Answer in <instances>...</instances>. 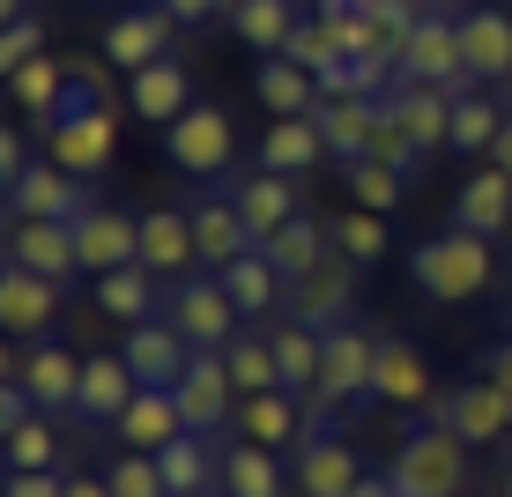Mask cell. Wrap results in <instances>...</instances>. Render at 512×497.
<instances>
[{"mask_svg": "<svg viewBox=\"0 0 512 497\" xmlns=\"http://www.w3.org/2000/svg\"><path fill=\"white\" fill-rule=\"evenodd\" d=\"M231 201H238V216L253 223V238H275L290 216H305V208H297V186L282 179V171H253V179H238Z\"/></svg>", "mask_w": 512, "mask_h": 497, "instance_id": "cell-32", "label": "cell"}, {"mask_svg": "<svg viewBox=\"0 0 512 497\" xmlns=\"http://www.w3.org/2000/svg\"><path fill=\"white\" fill-rule=\"evenodd\" d=\"M372 156H379V164H394V171H409V179H416V164H423V149H416V134H409V127H401V112H394V104H386V112H379V134H372Z\"/></svg>", "mask_w": 512, "mask_h": 497, "instance_id": "cell-47", "label": "cell"}, {"mask_svg": "<svg viewBox=\"0 0 512 497\" xmlns=\"http://www.w3.org/2000/svg\"><path fill=\"white\" fill-rule=\"evenodd\" d=\"M357 260H349V253H327L320 260V268H312V275H297L290 282V319H305V327H342V319H349V305H357Z\"/></svg>", "mask_w": 512, "mask_h": 497, "instance_id": "cell-10", "label": "cell"}, {"mask_svg": "<svg viewBox=\"0 0 512 497\" xmlns=\"http://www.w3.org/2000/svg\"><path fill=\"white\" fill-rule=\"evenodd\" d=\"M453 223L475 230V238H512V179H505L498 164L468 171V186L453 193Z\"/></svg>", "mask_w": 512, "mask_h": 497, "instance_id": "cell-24", "label": "cell"}, {"mask_svg": "<svg viewBox=\"0 0 512 497\" xmlns=\"http://www.w3.org/2000/svg\"><path fill=\"white\" fill-rule=\"evenodd\" d=\"M67 90H75V60H52V52H38L30 67H15V75H8V97L23 104L38 127H52V119H60Z\"/></svg>", "mask_w": 512, "mask_h": 497, "instance_id": "cell-31", "label": "cell"}, {"mask_svg": "<svg viewBox=\"0 0 512 497\" xmlns=\"http://www.w3.org/2000/svg\"><path fill=\"white\" fill-rule=\"evenodd\" d=\"M438 423H453V431L468 438V446H498V438L512 431V401L498 394V379H461L453 394L431 401Z\"/></svg>", "mask_w": 512, "mask_h": 497, "instance_id": "cell-14", "label": "cell"}, {"mask_svg": "<svg viewBox=\"0 0 512 497\" xmlns=\"http://www.w3.org/2000/svg\"><path fill=\"white\" fill-rule=\"evenodd\" d=\"M82 208H90V179H75V171H60L52 156L23 171V179L8 186V216H52V223H75Z\"/></svg>", "mask_w": 512, "mask_h": 497, "instance_id": "cell-15", "label": "cell"}, {"mask_svg": "<svg viewBox=\"0 0 512 497\" xmlns=\"http://www.w3.org/2000/svg\"><path fill=\"white\" fill-rule=\"evenodd\" d=\"M483 379H498V394L512 401V334H505V342H498V349L483 357Z\"/></svg>", "mask_w": 512, "mask_h": 497, "instance_id": "cell-52", "label": "cell"}, {"mask_svg": "<svg viewBox=\"0 0 512 497\" xmlns=\"http://www.w3.org/2000/svg\"><path fill=\"white\" fill-rule=\"evenodd\" d=\"M223 275V290H231V305L245 312V319H260V312H275L282 297H290V275L275 268L268 253H238L231 268H216Z\"/></svg>", "mask_w": 512, "mask_h": 497, "instance_id": "cell-33", "label": "cell"}, {"mask_svg": "<svg viewBox=\"0 0 512 497\" xmlns=\"http://www.w3.org/2000/svg\"><path fill=\"white\" fill-rule=\"evenodd\" d=\"M60 290L67 282L30 275V268L8 260V275H0V327H8L15 342H52V327H60Z\"/></svg>", "mask_w": 512, "mask_h": 497, "instance_id": "cell-12", "label": "cell"}, {"mask_svg": "<svg viewBox=\"0 0 512 497\" xmlns=\"http://www.w3.org/2000/svg\"><path fill=\"white\" fill-rule=\"evenodd\" d=\"M461 52L475 82H505L512 75V15L505 8H468L461 15Z\"/></svg>", "mask_w": 512, "mask_h": 497, "instance_id": "cell-28", "label": "cell"}, {"mask_svg": "<svg viewBox=\"0 0 512 497\" xmlns=\"http://www.w3.org/2000/svg\"><path fill=\"white\" fill-rule=\"evenodd\" d=\"M0 379H23V394L38 401V416H67L75 394H82V357L60 349V334H52V342H38V349H8Z\"/></svg>", "mask_w": 512, "mask_h": 497, "instance_id": "cell-7", "label": "cell"}, {"mask_svg": "<svg viewBox=\"0 0 512 497\" xmlns=\"http://www.w3.org/2000/svg\"><path fill=\"white\" fill-rule=\"evenodd\" d=\"M75 245H82V275H112V268H134L141 260V216L112 201H90L75 216Z\"/></svg>", "mask_w": 512, "mask_h": 497, "instance_id": "cell-11", "label": "cell"}, {"mask_svg": "<svg viewBox=\"0 0 512 497\" xmlns=\"http://www.w3.org/2000/svg\"><path fill=\"white\" fill-rule=\"evenodd\" d=\"M349 497H401V490H394V475H379V483H372V475H364V483L349 490Z\"/></svg>", "mask_w": 512, "mask_h": 497, "instance_id": "cell-55", "label": "cell"}, {"mask_svg": "<svg viewBox=\"0 0 512 497\" xmlns=\"http://www.w3.org/2000/svg\"><path fill=\"white\" fill-rule=\"evenodd\" d=\"M223 364H231L238 401H245V394H275V386H282V364H275V342H268V334H238V342L223 349Z\"/></svg>", "mask_w": 512, "mask_h": 497, "instance_id": "cell-41", "label": "cell"}, {"mask_svg": "<svg viewBox=\"0 0 512 497\" xmlns=\"http://www.w3.org/2000/svg\"><path fill=\"white\" fill-rule=\"evenodd\" d=\"M141 379L127 357H82V394H75V416L82 423H119L134 408Z\"/></svg>", "mask_w": 512, "mask_h": 497, "instance_id": "cell-21", "label": "cell"}, {"mask_svg": "<svg viewBox=\"0 0 512 497\" xmlns=\"http://www.w3.org/2000/svg\"><path fill=\"white\" fill-rule=\"evenodd\" d=\"M8 260L30 275H82V245H75V223H52V216H8Z\"/></svg>", "mask_w": 512, "mask_h": 497, "instance_id": "cell-13", "label": "cell"}, {"mask_svg": "<svg viewBox=\"0 0 512 497\" xmlns=\"http://www.w3.org/2000/svg\"><path fill=\"white\" fill-rule=\"evenodd\" d=\"M30 164H38V156H30L23 127H8V134H0V186H15V179H23V171H30Z\"/></svg>", "mask_w": 512, "mask_h": 497, "instance_id": "cell-49", "label": "cell"}, {"mask_svg": "<svg viewBox=\"0 0 512 497\" xmlns=\"http://www.w3.org/2000/svg\"><path fill=\"white\" fill-rule=\"evenodd\" d=\"M8 497H67V475L45 468V475H8Z\"/></svg>", "mask_w": 512, "mask_h": 497, "instance_id": "cell-50", "label": "cell"}, {"mask_svg": "<svg viewBox=\"0 0 512 497\" xmlns=\"http://www.w3.org/2000/svg\"><path fill=\"white\" fill-rule=\"evenodd\" d=\"M186 216H193V245H201V260H208V268H231L238 253H260L253 223L238 216V201H231V193H201V201H193Z\"/></svg>", "mask_w": 512, "mask_h": 497, "instance_id": "cell-19", "label": "cell"}, {"mask_svg": "<svg viewBox=\"0 0 512 497\" xmlns=\"http://www.w3.org/2000/svg\"><path fill=\"white\" fill-rule=\"evenodd\" d=\"M112 431H119V446H127V453H164L171 438L186 431L179 394H171V386H141V394H134V408L112 423Z\"/></svg>", "mask_w": 512, "mask_h": 497, "instance_id": "cell-23", "label": "cell"}, {"mask_svg": "<svg viewBox=\"0 0 512 497\" xmlns=\"http://www.w3.org/2000/svg\"><path fill=\"white\" fill-rule=\"evenodd\" d=\"M498 497H512V460H505V483H498Z\"/></svg>", "mask_w": 512, "mask_h": 497, "instance_id": "cell-57", "label": "cell"}, {"mask_svg": "<svg viewBox=\"0 0 512 497\" xmlns=\"http://www.w3.org/2000/svg\"><path fill=\"white\" fill-rule=\"evenodd\" d=\"M97 312L104 319H119V327H141V319L156 312V275L141 268H112V275H97Z\"/></svg>", "mask_w": 512, "mask_h": 497, "instance_id": "cell-40", "label": "cell"}, {"mask_svg": "<svg viewBox=\"0 0 512 497\" xmlns=\"http://www.w3.org/2000/svg\"><path fill=\"white\" fill-rule=\"evenodd\" d=\"M349 8H364V0H320L312 15H349Z\"/></svg>", "mask_w": 512, "mask_h": 497, "instance_id": "cell-56", "label": "cell"}, {"mask_svg": "<svg viewBox=\"0 0 512 497\" xmlns=\"http://www.w3.org/2000/svg\"><path fill=\"white\" fill-rule=\"evenodd\" d=\"M260 253H268L275 268L297 282V275H312V268H320V260L334 253V238H327V223H312V216H290V223L275 230V238H260Z\"/></svg>", "mask_w": 512, "mask_h": 497, "instance_id": "cell-39", "label": "cell"}, {"mask_svg": "<svg viewBox=\"0 0 512 497\" xmlns=\"http://www.w3.org/2000/svg\"><path fill=\"white\" fill-rule=\"evenodd\" d=\"M127 97H134V112L149 119V127H171L179 112H193V104H201V97H193V82H186V67H179V52H171V60H149V67L134 75Z\"/></svg>", "mask_w": 512, "mask_h": 497, "instance_id": "cell-29", "label": "cell"}, {"mask_svg": "<svg viewBox=\"0 0 512 497\" xmlns=\"http://www.w3.org/2000/svg\"><path fill=\"white\" fill-rule=\"evenodd\" d=\"M461 497H468V490H461Z\"/></svg>", "mask_w": 512, "mask_h": 497, "instance_id": "cell-60", "label": "cell"}, {"mask_svg": "<svg viewBox=\"0 0 512 497\" xmlns=\"http://www.w3.org/2000/svg\"><path fill=\"white\" fill-rule=\"evenodd\" d=\"M30 8H52V0H30Z\"/></svg>", "mask_w": 512, "mask_h": 497, "instance_id": "cell-59", "label": "cell"}, {"mask_svg": "<svg viewBox=\"0 0 512 497\" xmlns=\"http://www.w3.org/2000/svg\"><path fill=\"white\" fill-rule=\"evenodd\" d=\"M394 490L401 497H461L468 490V438L453 431V423H423V431L401 438V453H394Z\"/></svg>", "mask_w": 512, "mask_h": 497, "instance_id": "cell-3", "label": "cell"}, {"mask_svg": "<svg viewBox=\"0 0 512 497\" xmlns=\"http://www.w3.org/2000/svg\"><path fill=\"white\" fill-rule=\"evenodd\" d=\"M38 52H45V23H38V15H15V23L0 30V67H8V75H15V67H30Z\"/></svg>", "mask_w": 512, "mask_h": 497, "instance_id": "cell-48", "label": "cell"}, {"mask_svg": "<svg viewBox=\"0 0 512 497\" xmlns=\"http://www.w3.org/2000/svg\"><path fill=\"white\" fill-rule=\"evenodd\" d=\"M104 483H112V497H171V490H164V468H156V453H119Z\"/></svg>", "mask_w": 512, "mask_h": 497, "instance_id": "cell-46", "label": "cell"}, {"mask_svg": "<svg viewBox=\"0 0 512 497\" xmlns=\"http://www.w3.org/2000/svg\"><path fill=\"white\" fill-rule=\"evenodd\" d=\"M156 8H171V15H179V23H208V15L238 8V0H156Z\"/></svg>", "mask_w": 512, "mask_h": 497, "instance_id": "cell-51", "label": "cell"}, {"mask_svg": "<svg viewBox=\"0 0 512 497\" xmlns=\"http://www.w3.org/2000/svg\"><path fill=\"white\" fill-rule=\"evenodd\" d=\"M156 468H164V490L171 497H208V483H223V460L208 453L201 431H179L164 453H156Z\"/></svg>", "mask_w": 512, "mask_h": 497, "instance_id": "cell-35", "label": "cell"}, {"mask_svg": "<svg viewBox=\"0 0 512 497\" xmlns=\"http://www.w3.org/2000/svg\"><path fill=\"white\" fill-rule=\"evenodd\" d=\"M171 327L186 334L193 349H231L238 342V305H231V290H223V275H186V282H171Z\"/></svg>", "mask_w": 512, "mask_h": 497, "instance_id": "cell-6", "label": "cell"}, {"mask_svg": "<svg viewBox=\"0 0 512 497\" xmlns=\"http://www.w3.org/2000/svg\"><path fill=\"white\" fill-rule=\"evenodd\" d=\"M60 468V438H52V416H23L8 423V475H45Z\"/></svg>", "mask_w": 512, "mask_h": 497, "instance_id": "cell-44", "label": "cell"}, {"mask_svg": "<svg viewBox=\"0 0 512 497\" xmlns=\"http://www.w3.org/2000/svg\"><path fill=\"white\" fill-rule=\"evenodd\" d=\"M171 23H179L171 8H127V15H112V23H104V60L127 67V75H141L149 60H171Z\"/></svg>", "mask_w": 512, "mask_h": 497, "instance_id": "cell-16", "label": "cell"}, {"mask_svg": "<svg viewBox=\"0 0 512 497\" xmlns=\"http://www.w3.org/2000/svg\"><path fill=\"white\" fill-rule=\"evenodd\" d=\"M67 497H112V483L104 475H67Z\"/></svg>", "mask_w": 512, "mask_h": 497, "instance_id": "cell-53", "label": "cell"}, {"mask_svg": "<svg viewBox=\"0 0 512 497\" xmlns=\"http://www.w3.org/2000/svg\"><path fill=\"white\" fill-rule=\"evenodd\" d=\"M401 82H438V90H468V52H461V23L453 15H423L401 45Z\"/></svg>", "mask_w": 512, "mask_h": 497, "instance_id": "cell-8", "label": "cell"}, {"mask_svg": "<svg viewBox=\"0 0 512 497\" xmlns=\"http://www.w3.org/2000/svg\"><path fill=\"white\" fill-rule=\"evenodd\" d=\"M193 260H201V245H193V216H179V208H149V216H141V268L186 282Z\"/></svg>", "mask_w": 512, "mask_h": 497, "instance_id": "cell-25", "label": "cell"}, {"mask_svg": "<svg viewBox=\"0 0 512 497\" xmlns=\"http://www.w3.org/2000/svg\"><path fill=\"white\" fill-rule=\"evenodd\" d=\"M119 357L134 364L141 386H179L186 364H193V342L171 319H141V327H127V342H119Z\"/></svg>", "mask_w": 512, "mask_h": 497, "instance_id": "cell-17", "label": "cell"}, {"mask_svg": "<svg viewBox=\"0 0 512 497\" xmlns=\"http://www.w3.org/2000/svg\"><path fill=\"white\" fill-rule=\"evenodd\" d=\"M379 112L386 97H320V134H327V156H342V164H357V156H372V134H379Z\"/></svg>", "mask_w": 512, "mask_h": 497, "instance_id": "cell-22", "label": "cell"}, {"mask_svg": "<svg viewBox=\"0 0 512 497\" xmlns=\"http://www.w3.org/2000/svg\"><path fill=\"white\" fill-rule=\"evenodd\" d=\"M498 134H505V104H490V97H461L453 104V149L461 156H490Z\"/></svg>", "mask_w": 512, "mask_h": 497, "instance_id": "cell-45", "label": "cell"}, {"mask_svg": "<svg viewBox=\"0 0 512 497\" xmlns=\"http://www.w3.org/2000/svg\"><path fill=\"white\" fill-rule=\"evenodd\" d=\"M297 23H305V15H297V0H238V8H231V30H238L253 52H268V60H275V52H290Z\"/></svg>", "mask_w": 512, "mask_h": 497, "instance_id": "cell-38", "label": "cell"}, {"mask_svg": "<svg viewBox=\"0 0 512 497\" xmlns=\"http://www.w3.org/2000/svg\"><path fill=\"white\" fill-rule=\"evenodd\" d=\"M342 186H349V201L357 208H401V193H409V171H394V164H379V156H357V164H342Z\"/></svg>", "mask_w": 512, "mask_h": 497, "instance_id": "cell-42", "label": "cell"}, {"mask_svg": "<svg viewBox=\"0 0 512 497\" xmlns=\"http://www.w3.org/2000/svg\"><path fill=\"white\" fill-rule=\"evenodd\" d=\"M290 483L305 490V497H349L364 483V468H357V453L342 446V438H327L320 423H312L305 438H297V468H290Z\"/></svg>", "mask_w": 512, "mask_h": 497, "instance_id": "cell-18", "label": "cell"}, {"mask_svg": "<svg viewBox=\"0 0 512 497\" xmlns=\"http://www.w3.org/2000/svg\"><path fill=\"white\" fill-rule=\"evenodd\" d=\"M490 164H498L505 179H512V112H505V134H498V149H490Z\"/></svg>", "mask_w": 512, "mask_h": 497, "instance_id": "cell-54", "label": "cell"}, {"mask_svg": "<svg viewBox=\"0 0 512 497\" xmlns=\"http://www.w3.org/2000/svg\"><path fill=\"white\" fill-rule=\"evenodd\" d=\"M231 423H238L245 438H253V446H268V453L297 446V438L312 431V416H297V394H290V386H275V394H245Z\"/></svg>", "mask_w": 512, "mask_h": 497, "instance_id": "cell-26", "label": "cell"}, {"mask_svg": "<svg viewBox=\"0 0 512 497\" xmlns=\"http://www.w3.org/2000/svg\"><path fill=\"white\" fill-rule=\"evenodd\" d=\"M372 371H379V342L364 327H327V364H320V386L305 394V416L320 423L327 408H342V401H372Z\"/></svg>", "mask_w": 512, "mask_h": 497, "instance_id": "cell-4", "label": "cell"}, {"mask_svg": "<svg viewBox=\"0 0 512 497\" xmlns=\"http://www.w3.org/2000/svg\"><path fill=\"white\" fill-rule=\"evenodd\" d=\"M179 394V416H186V431H223V423L238 416V386H231V364H223V349H193V364H186V379L171 386Z\"/></svg>", "mask_w": 512, "mask_h": 497, "instance_id": "cell-9", "label": "cell"}, {"mask_svg": "<svg viewBox=\"0 0 512 497\" xmlns=\"http://www.w3.org/2000/svg\"><path fill=\"white\" fill-rule=\"evenodd\" d=\"M372 401H386V408H423V401H431V357H423L416 342H379Z\"/></svg>", "mask_w": 512, "mask_h": 497, "instance_id": "cell-27", "label": "cell"}, {"mask_svg": "<svg viewBox=\"0 0 512 497\" xmlns=\"http://www.w3.org/2000/svg\"><path fill=\"white\" fill-rule=\"evenodd\" d=\"M320 156H327L320 119H275V127L260 134V171H282V179H297V171H312Z\"/></svg>", "mask_w": 512, "mask_h": 497, "instance_id": "cell-36", "label": "cell"}, {"mask_svg": "<svg viewBox=\"0 0 512 497\" xmlns=\"http://www.w3.org/2000/svg\"><path fill=\"white\" fill-rule=\"evenodd\" d=\"M223 490L231 497H290L297 483L282 475V460L268 446H253V438H238L231 453H223Z\"/></svg>", "mask_w": 512, "mask_h": 497, "instance_id": "cell-37", "label": "cell"}, {"mask_svg": "<svg viewBox=\"0 0 512 497\" xmlns=\"http://www.w3.org/2000/svg\"><path fill=\"white\" fill-rule=\"evenodd\" d=\"M468 90H438V82H401L394 97V112H401V127L416 134V149L431 156V149H453V104H461Z\"/></svg>", "mask_w": 512, "mask_h": 497, "instance_id": "cell-20", "label": "cell"}, {"mask_svg": "<svg viewBox=\"0 0 512 497\" xmlns=\"http://www.w3.org/2000/svg\"><path fill=\"white\" fill-rule=\"evenodd\" d=\"M409 275L423 297H438V305H468V297L490 290V275H498V260H490V238H475V230H438V238H423L409 253Z\"/></svg>", "mask_w": 512, "mask_h": 497, "instance_id": "cell-2", "label": "cell"}, {"mask_svg": "<svg viewBox=\"0 0 512 497\" xmlns=\"http://www.w3.org/2000/svg\"><path fill=\"white\" fill-rule=\"evenodd\" d=\"M253 97L268 104L275 119H312V112H320V75H312V67H297L290 52H275V60L253 75Z\"/></svg>", "mask_w": 512, "mask_h": 497, "instance_id": "cell-30", "label": "cell"}, {"mask_svg": "<svg viewBox=\"0 0 512 497\" xmlns=\"http://www.w3.org/2000/svg\"><path fill=\"white\" fill-rule=\"evenodd\" d=\"M45 156L75 179H104L119 156V127H112V97H104V75L90 60H75V90H67L60 119L45 127Z\"/></svg>", "mask_w": 512, "mask_h": 497, "instance_id": "cell-1", "label": "cell"}, {"mask_svg": "<svg viewBox=\"0 0 512 497\" xmlns=\"http://www.w3.org/2000/svg\"><path fill=\"white\" fill-rule=\"evenodd\" d=\"M164 156L171 171H186V179H223V171L238 164V134H231V112L223 104H193L164 127Z\"/></svg>", "mask_w": 512, "mask_h": 497, "instance_id": "cell-5", "label": "cell"}, {"mask_svg": "<svg viewBox=\"0 0 512 497\" xmlns=\"http://www.w3.org/2000/svg\"><path fill=\"white\" fill-rule=\"evenodd\" d=\"M327 238H334V253H349L357 268H372V260L386 253V216H379V208H357V201H349L342 216L327 223Z\"/></svg>", "mask_w": 512, "mask_h": 497, "instance_id": "cell-43", "label": "cell"}, {"mask_svg": "<svg viewBox=\"0 0 512 497\" xmlns=\"http://www.w3.org/2000/svg\"><path fill=\"white\" fill-rule=\"evenodd\" d=\"M423 8H453V0H423Z\"/></svg>", "mask_w": 512, "mask_h": 497, "instance_id": "cell-58", "label": "cell"}, {"mask_svg": "<svg viewBox=\"0 0 512 497\" xmlns=\"http://www.w3.org/2000/svg\"><path fill=\"white\" fill-rule=\"evenodd\" d=\"M275 342V364H282V386H290L297 401L320 386V364H327V334L320 327H305V319H282V327L268 334Z\"/></svg>", "mask_w": 512, "mask_h": 497, "instance_id": "cell-34", "label": "cell"}]
</instances>
